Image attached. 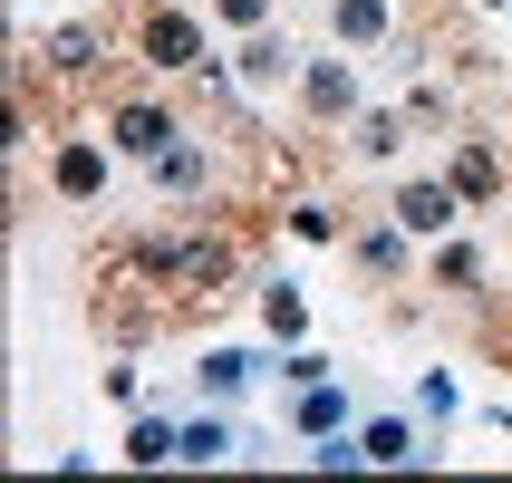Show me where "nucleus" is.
Listing matches in <instances>:
<instances>
[{"label": "nucleus", "instance_id": "nucleus-1", "mask_svg": "<svg viewBox=\"0 0 512 483\" xmlns=\"http://www.w3.org/2000/svg\"><path fill=\"white\" fill-rule=\"evenodd\" d=\"M194 20H174V10H155V20H145V58H155V68H194Z\"/></svg>", "mask_w": 512, "mask_h": 483}, {"label": "nucleus", "instance_id": "nucleus-2", "mask_svg": "<svg viewBox=\"0 0 512 483\" xmlns=\"http://www.w3.org/2000/svg\"><path fill=\"white\" fill-rule=\"evenodd\" d=\"M397 223L406 232H445V223H455V194H445V184H406V194H397Z\"/></svg>", "mask_w": 512, "mask_h": 483}, {"label": "nucleus", "instance_id": "nucleus-3", "mask_svg": "<svg viewBox=\"0 0 512 483\" xmlns=\"http://www.w3.org/2000/svg\"><path fill=\"white\" fill-rule=\"evenodd\" d=\"M97 184H107V155L97 145H68L58 155V194H97Z\"/></svg>", "mask_w": 512, "mask_h": 483}, {"label": "nucleus", "instance_id": "nucleus-4", "mask_svg": "<svg viewBox=\"0 0 512 483\" xmlns=\"http://www.w3.org/2000/svg\"><path fill=\"white\" fill-rule=\"evenodd\" d=\"M116 145H126V155H165V116H155V107H126V116H116Z\"/></svg>", "mask_w": 512, "mask_h": 483}, {"label": "nucleus", "instance_id": "nucleus-5", "mask_svg": "<svg viewBox=\"0 0 512 483\" xmlns=\"http://www.w3.org/2000/svg\"><path fill=\"white\" fill-rule=\"evenodd\" d=\"M387 29V0H339V39H377Z\"/></svg>", "mask_w": 512, "mask_h": 483}, {"label": "nucleus", "instance_id": "nucleus-6", "mask_svg": "<svg viewBox=\"0 0 512 483\" xmlns=\"http://www.w3.org/2000/svg\"><path fill=\"white\" fill-rule=\"evenodd\" d=\"M348 97H358V87H348V68H310V107H319V116H339Z\"/></svg>", "mask_w": 512, "mask_h": 483}, {"label": "nucleus", "instance_id": "nucleus-7", "mask_svg": "<svg viewBox=\"0 0 512 483\" xmlns=\"http://www.w3.org/2000/svg\"><path fill=\"white\" fill-rule=\"evenodd\" d=\"M455 184H464V194H493V184H503V165H493L484 145H474V155H464V165H455Z\"/></svg>", "mask_w": 512, "mask_h": 483}, {"label": "nucleus", "instance_id": "nucleus-8", "mask_svg": "<svg viewBox=\"0 0 512 483\" xmlns=\"http://www.w3.org/2000/svg\"><path fill=\"white\" fill-rule=\"evenodd\" d=\"M126 455H136V464H155V455H184V435H165V426H136V435H126Z\"/></svg>", "mask_w": 512, "mask_h": 483}, {"label": "nucleus", "instance_id": "nucleus-9", "mask_svg": "<svg viewBox=\"0 0 512 483\" xmlns=\"http://www.w3.org/2000/svg\"><path fill=\"white\" fill-rule=\"evenodd\" d=\"M184 455H194V464H213V455H232V426H213V416H203V426L184 435Z\"/></svg>", "mask_w": 512, "mask_h": 483}, {"label": "nucleus", "instance_id": "nucleus-10", "mask_svg": "<svg viewBox=\"0 0 512 483\" xmlns=\"http://www.w3.org/2000/svg\"><path fill=\"white\" fill-rule=\"evenodd\" d=\"M368 455H377V464H406L416 445H406V426H368Z\"/></svg>", "mask_w": 512, "mask_h": 483}, {"label": "nucleus", "instance_id": "nucleus-11", "mask_svg": "<svg viewBox=\"0 0 512 483\" xmlns=\"http://www.w3.org/2000/svg\"><path fill=\"white\" fill-rule=\"evenodd\" d=\"M261 10H271V0H223V20H242V29H252Z\"/></svg>", "mask_w": 512, "mask_h": 483}]
</instances>
